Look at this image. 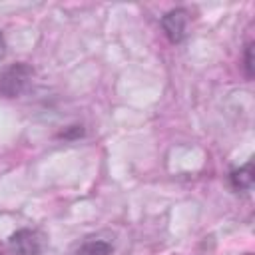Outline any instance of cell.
<instances>
[{"label":"cell","mask_w":255,"mask_h":255,"mask_svg":"<svg viewBox=\"0 0 255 255\" xmlns=\"http://www.w3.org/2000/svg\"><path fill=\"white\" fill-rule=\"evenodd\" d=\"M32 76H34V70L24 62L8 66L6 70L0 72V96L4 98L20 96L28 88Z\"/></svg>","instance_id":"1"},{"label":"cell","mask_w":255,"mask_h":255,"mask_svg":"<svg viewBox=\"0 0 255 255\" xmlns=\"http://www.w3.org/2000/svg\"><path fill=\"white\" fill-rule=\"evenodd\" d=\"M10 249L16 255H40L44 251V235L36 229H18L10 237Z\"/></svg>","instance_id":"2"},{"label":"cell","mask_w":255,"mask_h":255,"mask_svg":"<svg viewBox=\"0 0 255 255\" xmlns=\"http://www.w3.org/2000/svg\"><path fill=\"white\" fill-rule=\"evenodd\" d=\"M4 56H6V40H4V36L0 32V62L4 60Z\"/></svg>","instance_id":"7"},{"label":"cell","mask_w":255,"mask_h":255,"mask_svg":"<svg viewBox=\"0 0 255 255\" xmlns=\"http://www.w3.org/2000/svg\"><path fill=\"white\" fill-rule=\"evenodd\" d=\"M187 10L183 8H175L171 12H167L163 18H161V28L165 32V36L171 40V42H181L185 38V28H187Z\"/></svg>","instance_id":"3"},{"label":"cell","mask_w":255,"mask_h":255,"mask_svg":"<svg viewBox=\"0 0 255 255\" xmlns=\"http://www.w3.org/2000/svg\"><path fill=\"white\" fill-rule=\"evenodd\" d=\"M0 255H4V253H2V251H0Z\"/></svg>","instance_id":"8"},{"label":"cell","mask_w":255,"mask_h":255,"mask_svg":"<svg viewBox=\"0 0 255 255\" xmlns=\"http://www.w3.org/2000/svg\"><path fill=\"white\" fill-rule=\"evenodd\" d=\"M231 185L235 189H241V191H245L253 185V163L251 161L247 165L231 171Z\"/></svg>","instance_id":"5"},{"label":"cell","mask_w":255,"mask_h":255,"mask_svg":"<svg viewBox=\"0 0 255 255\" xmlns=\"http://www.w3.org/2000/svg\"><path fill=\"white\" fill-rule=\"evenodd\" d=\"M245 68H247V76L251 78V46H247V52H245Z\"/></svg>","instance_id":"6"},{"label":"cell","mask_w":255,"mask_h":255,"mask_svg":"<svg viewBox=\"0 0 255 255\" xmlns=\"http://www.w3.org/2000/svg\"><path fill=\"white\" fill-rule=\"evenodd\" d=\"M112 251H114V241L110 237L92 235L78 245L74 255H112Z\"/></svg>","instance_id":"4"}]
</instances>
